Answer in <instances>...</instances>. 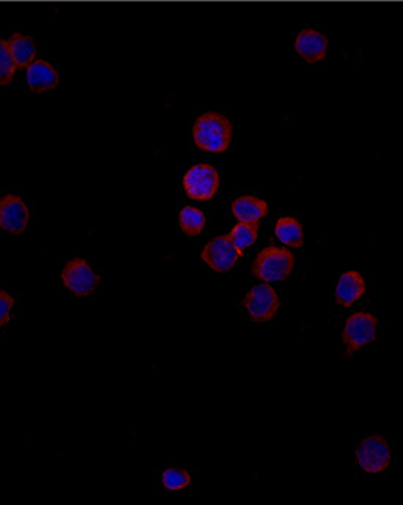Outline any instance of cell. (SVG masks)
<instances>
[{
	"label": "cell",
	"mask_w": 403,
	"mask_h": 505,
	"mask_svg": "<svg viewBox=\"0 0 403 505\" xmlns=\"http://www.w3.org/2000/svg\"><path fill=\"white\" fill-rule=\"evenodd\" d=\"M193 142L209 153H223L232 142V124L220 112L200 115L193 126Z\"/></svg>",
	"instance_id": "6da1fadb"
},
{
	"label": "cell",
	"mask_w": 403,
	"mask_h": 505,
	"mask_svg": "<svg viewBox=\"0 0 403 505\" xmlns=\"http://www.w3.org/2000/svg\"><path fill=\"white\" fill-rule=\"evenodd\" d=\"M295 266L294 253L282 247H266L258 253L253 263V272L264 283H280L292 274Z\"/></svg>",
	"instance_id": "7a4b0ae2"
},
{
	"label": "cell",
	"mask_w": 403,
	"mask_h": 505,
	"mask_svg": "<svg viewBox=\"0 0 403 505\" xmlns=\"http://www.w3.org/2000/svg\"><path fill=\"white\" fill-rule=\"evenodd\" d=\"M379 329V319L367 311H356L347 318L343 327L342 341L347 348V356L374 343Z\"/></svg>",
	"instance_id": "3957f363"
},
{
	"label": "cell",
	"mask_w": 403,
	"mask_h": 505,
	"mask_svg": "<svg viewBox=\"0 0 403 505\" xmlns=\"http://www.w3.org/2000/svg\"><path fill=\"white\" fill-rule=\"evenodd\" d=\"M220 186V177L216 168L200 163L184 175V188L188 197L198 202H207L216 196Z\"/></svg>",
	"instance_id": "277c9868"
},
{
	"label": "cell",
	"mask_w": 403,
	"mask_h": 505,
	"mask_svg": "<svg viewBox=\"0 0 403 505\" xmlns=\"http://www.w3.org/2000/svg\"><path fill=\"white\" fill-rule=\"evenodd\" d=\"M359 467L370 475L384 472L390 466V445L379 435L364 438L356 448Z\"/></svg>",
	"instance_id": "5b68a950"
},
{
	"label": "cell",
	"mask_w": 403,
	"mask_h": 505,
	"mask_svg": "<svg viewBox=\"0 0 403 505\" xmlns=\"http://www.w3.org/2000/svg\"><path fill=\"white\" fill-rule=\"evenodd\" d=\"M62 283L77 297H89L96 292L100 276L84 259L69 260L62 269Z\"/></svg>",
	"instance_id": "8992f818"
},
{
	"label": "cell",
	"mask_w": 403,
	"mask_h": 505,
	"mask_svg": "<svg viewBox=\"0 0 403 505\" xmlns=\"http://www.w3.org/2000/svg\"><path fill=\"white\" fill-rule=\"evenodd\" d=\"M242 304L254 322H269L278 315L279 295L269 283H260L251 288Z\"/></svg>",
	"instance_id": "52a82bcc"
},
{
	"label": "cell",
	"mask_w": 403,
	"mask_h": 505,
	"mask_svg": "<svg viewBox=\"0 0 403 505\" xmlns=\"http://www.w3.org/2000/svg\"><path fill=\"white\" fill-rule=\"evenodd\" d=\"M241 256V251L234 246L229 235L216 237L202 251V259L219 274L230 271Z\"/></svg>",
	"instance_id": "ba28073f"
},
{
	"label": "cell",
	"mask_w": 403,
	"mask_h": 505,
	"mask_svg": "<svg viewBox=\"0 0 403 505\" xmlns=\"http://www.w3.org/2000/svg\"><path fill=\"white\" fill-rule=\"evenodd\" d=\"M30 222V211L22 198L4 196L0 202V227L9 234H22Z\"/></svg>",
	"instance_id": "9c48e42d"
},
{
	"label": "cell",
	"mask_w": 403,
	"mask_h": 505,
	"mask_svg": "<svg viewBox=\"0 0 403 505\" xmlns=\"http://www.w3.org/2000/svg\"><path fill=\"white\" fill-rule=\"evenodd\" d=\"M329 50V40L324 34L314 29H304L295 37V52L306 64H319L324 61Z\"/></svg>",
	"instance_id": "30bf717a"
},
{
	"label": "cell",
	"mask_w": 403,
	"mask_h": 505,
	"mask_svg": "<svg viewBox=\"0 0 403 505\" xmlns=\"http://www.w3.org/2000/svg\"><path fill=\"white\" fill-rule=\"evenodd\" d=\"M367 285L365 279L356 271H347L340 275L335 290V299L339 306L352 308L356 301L363 299Z\"/></svg>",
	"instance_id": "8fae6325"
},
{
	"label": "cell",
	"mask_w": 403,
	"mask_h": 505,
	"mask_svg": "<svg viewBox=\"0 0 403 505\" xmlns=\"http://www.w3.org/2000/svg\"><path fill=\"white\" fill-rule=\"evenodd\" d=\"M25 80L31 91L45 93L48 90L56 89L59 84V73L52 64L39 59V61L32 62L31 65L27 68Z\"/></svg>",
	"instance_id": "7c38bea8"
},
{
	"label": "cell",
	"mask_w": 403,
	"mask_h": 505,
	"mask_svg": "<svg viewBox=\"0 0 403 505\" xmlns=\"http://www.w3.org/2000/svg\"><path fill=\"white\" fill-rule=\"evenodd\" d=\"M232 213L239 222L255 223L269 214V205L255 196H241L232 203Z\"/></svg>",
	"instance_id": "4fadbf2b"
},
{
	"label": "cell",
	"mask_w": 403,
	"mask_h": 505,
	"mask_svg": "<svg viewBox=\"0 0 403 505\" xmlns=\"http://www.w3.org/2000/svg\"><path fill=\"white\" fill-rule=\"evenodd\" d=\"M8 43L18 68H29L32 62L36 61L37 45L31 37L15 33L11 36Z\"/></svg>",
	"instance_id": "5bb4252c"
},
{
	"label": "cell",
	"mask_w": 403,
	"mask_h": 505,
	"mask_svg": "<svg viewBox=\"0 0 403 505\" xmlns=\"http://www.w3.org/2000/svg\"><path fill=\"white\" fill-rule=\"evenodd\" d=\"M274 234L285 246L294 247V248L304 246L303 223L292 216L279 219L276 228H274Z\"/></svg>",
	"instance_id": "9a60e30c"
},
{
	"label": "cell",
	"mask_w": 403,
	"mask_h": 505,
	"mask_svg": "<svg viewBox=\"0 0 403 505\" xmlns=\"http://www.w3.org/2000/svg\"><path fill=\"white\" fill-rule=\"evenodd\" d=\"M179 227L188 237L202 234V231L206 227V214L198 207H182L179 212Z\"/></svg>",
	"instance_id": "2e32d148"
},
{
	"label": "cell",
	"mask_w": 403,
	"mask_h": 505,
	"mask_svg": "<svg viewBox=\"0 0 403 505\" xmlns=\"http://www.w3.org/2000/svg\"><path fill=\"white\" fill-rule=\"evenodd\" d=\"M230 239L234 246L238 248L241 253L254 246L258 237V227L255 223L239 222L232 228L229 234Z\"/></svg>",
	"instance_id": "e0dca14e"
},
{
	"label": "cell",
	"mask_w": 403,
	"mask_h": 505,
	"mask_svg": "<svg viewBox=\"0 0 403 505\" xmlns=\"http://www.w3.org/2000/svg\"><path fill=\"white\" fill-rule=\"evenodd\" d=\"M18 64L13 57L8 40L0 41V84L8 85L13 82Z\"/></svg>",
	"instance_id": "ac0fdd59"
},
{
	"label": "cell",
	"mask_w": 403,
	"mask_h": 505,
	"mask_svg": "<svg viewBox=\"0 0 403 505\" xmlns=\"http://www.w3.org/2000/svg\"><path fill=\"white\" fill-rule=\"evenodd\" d=\"M161 483L169 491H181L190 486V473L184 469H176V467H169L161 473Z\"/></svg>",
	"instance_id": "d6986e66"
},
{
	"label": "cell",
	"mask_w": 403,
	"mask_h": 505,
	"mask_svg": "<svg viewBox=\"0 0 403 505\" xmlns=\"http://www.w3.org/2000/svg\"><path fill=\"white\" fill-rule=\"evenodd\" d=\"M13 299L8 292H0V325L2 327H6L9 322V316H11V310H13Z\"/></svg>",
	"instance_id": "ffe728a7"
}]
</instances>
